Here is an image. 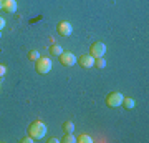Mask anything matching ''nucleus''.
Wrapping results in <instances>:
<instances>
[{
  "mask_svg": "<svg viewBox=\"0 0 149 143\" xmlns=\"http://www.w3.org/2000/svg\"><path fill=\"white\" fill-rule=\"evenodd\" d=\"M28 135L37 142V140H42V138H45V135H47V125L43 122H40V120H37V122H33L30 127H28Z\"/></svg>",
  "mask_w": 149,
  "mask_h": 143,
  "instance_id": "f257e3e1",
  "label": "nucleus"
},
{
  "mask_svg": "<svg viewBox=\"0 0 149 143\" xmlns=\"http://www.w3.org/2000/svg\"><path fill=\"white\" fill-rule=\"evenodd\" d=\"M52 60L48 58V57H40V58L37 60V63H35V70H37V73L40 75H45L48 73L50 70H52Z\"/></svg>",
  "mask_w": 149,
  "mask_h": 143,
  "instance_id": "f03ea898",
  "label": "nucleus"
},
{
  "mask_svg": "<svg viewBox=\"0 0 149 143\" xmlns=\"http://www.w3.org/2000/svg\"><path fill=\"white\" fill-rule=\"evenodd\" d=\"M123 98H124L123 93H119V92H111V93L106 95V105L109 108H118V106H121Z\"/></svg>",
  "mask_w": 149,
  "mask_h": 143,
  "instance_id": "7ed1b4c3",
  "label": "nucleus"
},
{
  "mask_svg": "<svg viewBox=\"0 0 149 143\" xmlns=\"http://www.w3.org/2000/svg\"><path fill=\"white\" fill-rule=\"evenodd\" d=\"M90 53L93 58H100V57H104L106 53V45L101 42H93L90 47Z\"/></svg>",
  "mask_w": 149,
  "mask_h": 143,
  "instance_id": "20e7f679",
  "label": "nucleus"
},
{
  "mask_svg": "<svg viewBox=\"0 0 149 143\" xmlns=\"http://www.w3.org/2000/svg\"><path fill=\"white\" fill-rule=\"evenodd\" d=\"M60 62H61V65H65V67H73V65L76 63V57H74L71 52H61L60 53Z\"/></svg>",
  "mask_w": 149,
  "mask_h": 143,
  "instance_id": "39448f33",
  "label": "nucleus"
},
{
  "mask_svg": "<svg viewBox=\"0 0 149 143\" xmlns=\"http://www.w3.org/2000/svg\"><path fill=\"white\" fill-rule=\"evenodd\" d=\"M56 30H58V33L61 35V37H70L71 32H73V27H71L70 22L63 20V22H60L58 25H56Z\"/></svg>",
  "mask_w": 149,
  "mask_h": 143,
  "instance_id": "423d86ee",
  "label": "nucleus"
},
{
  "mask_svg": "<svg viewBox=\"0 0 149 143\" xmlns=\"http://www.w3.org/2000/svg\"><path fill=\"white\" fill-rule=\"evenodd\" d=\"M80 65L83 68H93L95 67V58L91 57L90 53H85V55L80 57Z\"/></svg>",
  "mask_w": 149,
  "mask_h": 143,
  "instance_id": "0eeeda50",
  "label": "nucleus"
},
{
  "mask_svg": "<svg viewBox=\"0 0 149 143\" xmlns=\"http://www.w3.org/2000/svg\"><path fill=\"white\" fill-rule=\"evenodd\" d=\"M3 10L8 13H15L17 12V2L15 0H3Z\"/></svg>",
  "mask_w": 149,
  "mask_h": 143,
  "instance_id": "6e6552de",
  "label": "nucleus"
},
{
  "mask_svg": "<svg viewBox=\"0 0 149 143\" xmlns=\"http://www.w3.org/2000/svg\"><path fill=\"white\" fill-rule=\"evenodd\" d=\"M121 106H124L126 110H133L134 106H136V101L133 100V98H123V103Z\"/></svg>",
  "mask_w": 149,
  "mask_h": 143,
  "instance_id": "1a4fd4ad",
  "label": "nucleus"
},
{
  "mask_svg": "<svg viewBox=\"0 0 149 143\" xmlns=\"http://www.w3.org/2000/svg\"><path fill=\"white\" fill-rule=\"evenodd\" d=\"M61 128H63L65 133H73V132H74V123L70 122V120H66V122L61 125Z\"/></svg>",
  "mask_w": 149,
  "mask_h": 143,
  "instance_id": "9d476101",
  "label": "nucleus"
},
{
  "mask_svg": "<svg viewBox=\"0 0 149 143\" xmlns=\"http://www.w3.org/2000/svg\"><path fill=\"white\" fill-rule=\"evenodd\" d=\"M61 142L63 143H76V137H74L73 133H65V137L61 138Z\"/></svg>",
  "mask_w": 149,
  "mask_h": 143,
  "instance_id": "9b49d317",
  "label": "nucleus"
},
{
  "mask_svg": "<svg viewBox=\"0 0 149 143\" xmlns=\"http://www.w3.org/2000/svg\"><path fill=\"white\" fill-rule=\"evenodd\" d=\"M63 52V48L60 47L58 43H53V45H52V47H50V53H52V55H58L60 57V53Z\"/></svg>",
  "mask_w": 149,
  "mask_h": 143,
  "instance_id": "f8f14e48",
  "label": "nucleus"
},
{
  "mask_svg": "<svg viewBox=\"0 0 149 143\" xmlns=\"http://www.w3.org/2000/svg\"><path fill=\"white\" fill-rule=\"evenodd\" d=\"M95 67L96 68H104L106 67V60H104V57H100V58H95Z\"/></svg>",
  "mask_w": 149,
  "mask_h": 143,
  "instance_id": "ddd939ff",
  "label": "nucleus"
},
{
  "mask_svg": "<svg viewBox=\"0 0 149 143\" xmlns=\"http://www.w3.org/2000/svg\"><path fill=\"white\" fill-rule=\"evenodd\" d=\"M76 142H80V143H93V138H91L90 135L83 133V135H80V138H76Z\"/></svg>",
  "mask_w": 149,
  "mask_h": 143,
  "instance_id": "4468645a",
  "label": "nucleus"
},
{
  "mask_svg": "<svg viewBox=\"0 0 149 143\" xmlns=\"http://www.w3.org/2000/svg\"><path fill=\"white\" fill-rule=\"evenodd\" d=\"M28 58L33 60V62H37V60L40 58V52H37V50H32V52L28 53Z\"/></svg>",
  "mask_w": 149,
  "mask_h": 143,
  "instance_id": "2eb2a0df",
  "label": "nucleus"
},
{
  "mask_svg": "<svg viewBox=\"0 0 149 143\" xmlns=\"http://www.w3.org/2000/svg\"><path fill=\"white\" fill-rule=\"evenodd\" d=\"M20 142H22V143H32V142H35V140H33V138L30 137V135H27V137H23V138H22Z\"/></svg>",
  "mask_w": 149,
  "mask_h": 143,
  "instance_id": "dca6fc26",
  "label": "nucleus"
},
{
  "mask_svg": "<svg viewBox=\"0 0 149 143\" xmlns=\"http://www.w3.org/2000/svg\"><path fill=\"white\" fill-rule=\"evenodd\" d=\"M5 72H7L5 65H3V63H0V78H2V77H3V75H5Z\"/></svg>",
  "mask_w": 149,
  "mask_h": 143,
  "instance_id": "f3484780",
  "label": "nucleus"
},
{
  "mask_svg": "<svg viewBox=\"0 0 149 143\" xmlns=\"http://www.w3.org/2000/svg\"><path fill=\"white\" fill-rule=\"evenodd\" d=\"M3 27H5V18H2V17H0V30H2Z\"/></svg>",
  "mask_w": 149,
  "mask_h": 143,
  "instance_id": "a211bd4d",
  "label": "nucleus"
},
{
  "mask_svg": "<svg viewBox=\"0 0 149 143\" xmlns=\"http://www.w3.org/2000/svg\"><path fill=\"white\" fill-rule=\"evenodd\" d=\"M48 142H50V143H58L60 140H58V138H55V137H53V138H48Z\"/></svg>",
  "mask_w": 149,
  "mask_h": 143,
  "instance_id": "6ab92c4d",
  "label": "nucleus"
},
{
  "mask_svg": "<svg viewBox=\"0 0 149 143\" xmlns=\"http://www.w3.org/2000/svg\"><path fill=\"white\" fill-rule=\"evenodd\" d=\"M3 8V0H0V10Z\"/></svg>",
  "mask_w": 149,
  "mask_h": 143,
  "instance_id": "aec40b11",
  "label": "nucleus"
},
{
  "mask_svg": "<svg viewBox=\"0 0 149 143\" xmlns=\"http://www.w3.org/2000/svg\"><path fill=\"white\" fill-rule=\"evenodd\" d=\"M0 38H2V30H0Z\"/></svg>",
  "mask_w": 149,
  "mask_h": 143,
  "instance_id": "412c9836",
  "label": "nucleus"
},
{
  "mask_svg": "<svg viewBox=\"0 0 149 143\" xmlns=\"http://www.w3.org/2000/svg\"><path fill=\"white\" fill-rule=\"evenodd\" d=\"M0 85H2V80H0Z\"/></svg>",
  "mask_w": 149,
  "mask_h": 143,
  "instance_id": "4be33fe9",
  "label": "nucleus"
}]
</instances>
